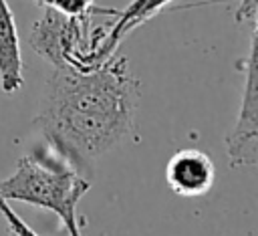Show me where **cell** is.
I'll list each match as a JSON object with an SVG mask.
<instances>
[{
  "mask_svg": "<svg viewBox=\"0 0 258 236\" xmlns=\"http://www.w3.org/2000/svg\"><path fill=\"white\" fill-rule=\"evenodd\" d=\"M139 95V81L125 56L113 54L93 71L54 69L44 83L34 125L48 147L79 169L131 133Z\"/></svg>",
  "mask_w": 258,
  "mask_h": 236,
  "instance_id": "1",
  "label": "cell"
},
{
  "mask_svg": "<svg viewBox=\"0 0 258 236\" xmlns=\"http://www.w3.org/2000/svg\"><path fill=\"white\" fill-rule=\"evenodd\" d=\"M91 182L54 149L44 147L20 157L16 169L0 180V198L6 202H22L58 216L60 228L69 236H83L77 206L89 192Z\"/></svg>",
  "mask_w": 258,
  "mask_h": 236,
  "instance_id": "2",
  "label": "cell"
},
{
  "mask_svg": "<svg viewBox=\"0 0 258 236\" xmlns=\"http://www.w3.org/2000/svg\"><path fill=\"white\" fill-rule=\"evenodd\" d=\"M119 10L97 6L85 16H67L44 6L42 16L32 24L28 44L54 69L93 71L101 67V48L111 24L97 22V16H117Z\"/></svg>",
  "mask_w": 258,
  "mask_h": 236,
  "instance_id": "3",
  "label": "cell"
},
{
  "mask_svg": "<svg viewBox=\"0 0 258 236\" xmlns=\"http://www.w3.org/2000/svg\"><path fill=\"white\" fill-rule=\"evenodd\" d=\"M258 75H256V28L250 34V50L246 58V81L242 91V105L232 131L224 145L232 167L256 165L258 161Z\"/></svg>",
  "mask_w": 258,
  "mask_h": 236,
  "instance_id": "4",
  "label": "cell"
},
{
  "mask_svg": "<svg viewBox=\"0 0 258 236\" xmlns=\"http://www.w3.org/2000/svg\"><path fill=\"white\" fill-rule=\"evenodd\" d=\"M165 182L175 196L198 198L212 190L216 165L212 157L196 147L175 151L165 165Z\"/></svg>",
  "mask_w": 258,
  "mask_h": 236,
  "instance_id": "5",
  "label": "cell"
},
{
  "mask_svg": "<svg viewBox=\"0 0 258 236\" xmlns=\"http://www.w3.org/2000/svg\"><path fill=\"white\" fill-rule=\"evenodd\" d=\"M22 52L14 14L6 0H0V85L4 93L22 89Z\"/></svg>",
  "mask_w": 258,
  "mask_h": 236,
  "instance_id": "6",
  "label": "cell"
},
{
  "mask_svg": "<svg viewBox=\"0 0 258 236\" xmlns=\"http://www.w3.org/2000/svg\"><path fill=\"white\" fill-rule=\"evenodd\" d=\"M173 0H133L125 10H119V14L115 16L117 20L111 24L107 38L103 42L101 63H105L107 58H111L115 54V50L119 48V44L123 42V38L129 32H133L137 26H141L143 22L153 18L157 12H161Z\"/></svg>",
  "mask_w": 258,
  "mask_h": 236,
  "instance_id": "7",
  "label": "cell"
},
{
  "mask_svg": "<svg viewBox=\"0 0 258 236\" xmlns=\"http://www.w3.org/2000/svg\"><path fill=\"white\" fill-rule=\"evenodd\" d=\"M42 6H50L67 16H85L97 10L95 0H44Z\"/></svg>",
  "mask_w": 258,
  "mask_h": 236,
  "instance_id": "8",
  "label": "cell"
},
{
  "mask_svg": "<svg viewBox=\"0 0 258 236\" xmlns=\"http://www.w3.org/2000/svg\"><path fill=\"white\" fill-rule=\"evenodd\" d=\"M0 214L6 218V222H8V226H10V230L16 234V236H38L10 206H8V202L4 200V198H0Z\"/></svg>",
  "mask_w": 258,
  "mask_h": 236,
  "instance_id": "9",
  "label": "cell"
},
{
  "mask_svg": "<svg viewBox=\"0 0 258 236\" xmlns=\"http://www.w3.org/2000/svg\"><path fill=\"white\" fill-rule=\"evenodd\" d=\"M256 16H258V0H240L236 12H234V20L236 24L242 26H250L256 28Z\"/></svg>",
  "mask_w": 258,
  "mask_h": 236,
  "instance_id": "10",
  "label": "cell"
},
{
  "mask_svg": "<svg viewBox=\"0 0 258 236\" xmlns=\"http://www.w3.org/2000/svg\"><path fill=\"white\" fill-rule=\"evenodd\" d=\"M208 2H230V0H208Z\"/></svg>",
  "mask_w": 258,
  "mask_h": 236,
  "instance_id": "11",
  "label": "cell"
},
{
  "mask_svg": "<svg viewBox=\"0 0 258 236\" xmlns=\"http://www.w3.org/2000/svg\"><path fill=\"white\" fill-rule=\"evenodd\" d=\"M8 236H16V234H14V232H12V230H10V232H8Z\"/></svg>",
  "mask_w": 258,
  "mask_h": 236,
  "instance_id": "12",
  "label": "cell"
},
{
  "mask_svg": "<svg viewBox=\"0 0 258 236\" xmlns=\"http://www.w3.org/2000/svg\"><path fill=\"white\" fill-rule=\"evenodd\" d=\"M36 2H38V4H40V6H42V2H44V0H36Z\"/></svg>",
  "mask_w": 258,
  "mask_h": 236,
  "instance_id": "13",
  "label": "cell"
}]
</instances>
